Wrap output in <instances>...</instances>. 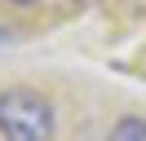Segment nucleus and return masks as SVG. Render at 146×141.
Returning <instances> with one entry per match:
<instances>
[{
  "label": "nucleus",
  "mask_w": 146,
  "mask_h": 141,
  "mask_svg": "<svg viewBox=\"0 0 146 141\" xmlns=\"http://www.w3.org/2000/svg\"><path fill=\"white\" fill-rule=\"evenodd\" d=\"M0 137L5 141H53V106L36 88L0 93Z\"/></svg>",
  "instance_id": "obj_1"
},
{
  "label": "nucleus",
  "mask_w": 146,
  "mask_h": 141,
  "mask_svg": "<svg viewBox=\"0 0 146 141\" xmlns=\"http://www.w3.org/2000/svg\"><path fill=\"white\" fill-rule=\"evenodd\" d=\"M111 141H146V119H142V115H124V119H115Z\"/></svg>",
  "instance_id": "obj_2"
},
{
  "label": "nucleus",
  "mask_w": 146,
  "mask_h": 141,
  "mask_svg": "<svg viewBox=\"0 0 146 141\" xmlns=\"http://www.w3.org/2000/svg\"><path fill=\"white\" fill-rule=\"evenodd\" d=\"M13 5H31V0H13Z\"/></svg>",
  "instance_id": "obj_3"
}]
</instances>
